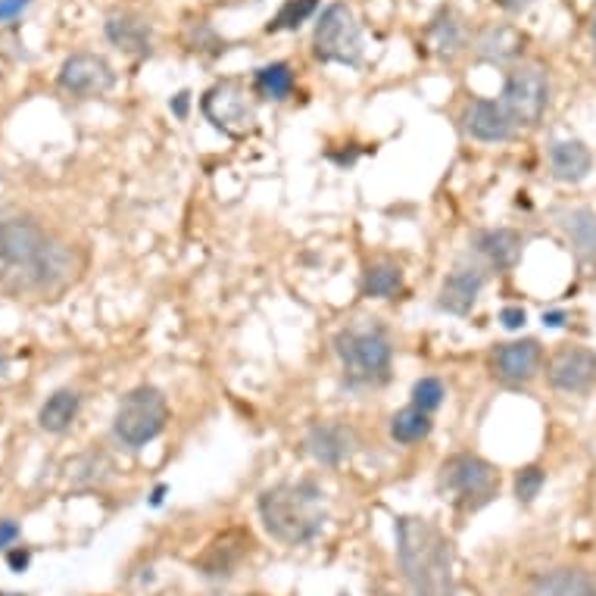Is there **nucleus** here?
I'll return each mask as SVG.
<instances>
[{
  "instance_id": "obj_8",
  "label": "nucleus",
  "mask_w": 596,
  "mask_h": 596,
  "mask_svg": "<svg viewBox=\"0 0 596 596\" xmlns=\"http://www.w3.org/2000/svg\"><path fill=\"white\" fill-rule=\"evenodd\" d=\"M500 104L516 126H537L549 107V79L540 66H518L506 76Z\"/></svg>"
},
{
  "instance_id": "obj_4",
  "label": "nucleus",
  "mask_w": 596,
  "mask_h": 596,
  "mask_svg": "<svg viewBox=\"0 0 596 596\" xmlns=\"http://www.w3.org/2000/svg\"><path fill=\"white\" fill-rule=\"evenodd\" d=\"M166 424H169V400L154 384H141V388L128 391L119 400L116 416H113L116 438L123 440L126 447H131V450L157 440L166 431Z\"/></svg>"
},
{
  "instance_id": "obj_32",
  "label": "nucleus",
  "mask_w": 596,
  "mask_h": 596,
  "mask_svg": "<svg viewBox=\"0 0 596 596\" xmlns=\"http://www.w3.org/2000/svg\"><path fill=\"white\" fill-rule=\"evenodd\" d=\"M188 107H190V91H178V95L169 100V110H173L178 119H188Z\"/></svg>"
},
{
  "instance_id": "obj_20",
  "label": "nucleus",
  "mask_w": 596,
  "mask_h": 596,
  "mask_svg": "<svg viewBox=\"0 0 596 596\" xmlns=\"http://www.w3.org/2000/svg\"><path fill=\"white\" fill-rule=\"evenodd\" d=\"M79 409H81V397L72 388H60V391H53L45 400V407L38 412V424L50 431V434H63L72 428V422L79 419Z\"/></svg>"
},
{
  "instance_id": "obj_33",
  "label": "nucleus",
  "mask_w": 596,
  "mask_h": 596,
  "mask_svg": "<svg viewBox=\"0 0 596 596\" xmlns=\"http://www.w3.org/2000/svg\"><path fill=\"white\" fill-rule=\"evenodd\" d=\"M29 559H32V556H29V549H22V547L10 549V556H7V563H10L13 571H22V568L29 565Z\"/></svg>"
},
{
  "instance_id": "obj_12",
  "label": "nucleus",
  "mask_w": 596,
  "mask_h": 596,
  "mask_svg": "<svg viewBox=\"0 0 596 596\" xmlns=\"http://www.w3.org/2000/svg\"><path fill=\"white\" fill-rule=\"evenodd\" d=\"M462 128L466 135L481 144H502L516 135V123L506 113L500 100L490 97H475L462 107Z\"/></svg>"
},
{
  "instance_id": "obj_11",
  "label": "nucleus",
  "mask_w": 596,
  "mask_h": 596,
  "mask_svg": "<svg viewBox=\"0 0 596 596\" xmlns=\"http://www.w3.org/2000/svg\"><path fill=\"white\" fill-rule=\"evenodd\" d=\"M116 85V72L113 66L97 57V53H72L66 57V63L60 66V88L66 95L81 97V100H91V97H104Z\"/></svg>"
},
{
  "instance_id": "obj_1",
  "label": "nucleus",
  "mask_w": 596,
  "mask_h": 596,
  "mask_svg": "<svg viewBox=\"0 0 596 596\" xmlns=\"http://www.w3.org/2000/svg\"><path fill=\"white\" fill-rule=\"evenodd\" d=\"M397 563L412 596H456L453 544L434 521L397 518Z\"/></svg>"
},
{
  "instance_id": "obj_23",
  "label": "nucleus",
  "mask_w": 596,
  "mask_h": 596,
  "mask_svg": "<svg viewBox=\"0 0 596 596\" xmlns=\"http://www.w3.org/2000/svg\"><path fill=\"white\" fill-rule=\"evenodd\" d=\"M431 428H434V422H431V412H424V409L409 403V407H403L400 412H393L391 438L397 440V443L409 447V443H419V440L428 438V434H431Z\"/></svg>"
},
{
  "instance_id": "obj_36",
  "label": "nucleus",
  "mask_w": 596,
  "mask_h": 596,
  "mask_svg": "<svg viewBox=\"0 0 596 596\" xmlns=\"http://www.w3.org/2000/svg\"><path fill=\"white\" fill-rule=\"evenodd\" d=\"M502 7H509V10H521V7H525V3H528V0H500Z\"/></svg>"
},
{
  "instance_id": "obj_10",
  "label": "nucleus",
  "mask_w": 596,
  "mask_h": 596,
  "mask_svg": "<svg viewBox=\"0 0 596 596\" xmlns=\"http://www.w3.org/2000/svg\"><path fill=\"white\" fill-rule=\"evenodd\" d=\"M547 381L559 393H584L596 384V353L590 346H559L547 360Z\"/></svg>"
},
{
  "instance_id": "obj_9",
  "label": "nucleus",
  "mask_w": 596,
  "mask_h": 596,
  "mask_svg": "<svg viewBox=\"0 0 596 596\" xmlns=\"http://www.w3.org/2000/svg\"><path fill=\"white\" fill-rule=\"evenodd\" d=\"M201 110L213 123V128H219L222 135H228V138L247 135L253 128V119H256L253 104L247 100V91L235 79L213 85L204 95V100H201Z\"/></svg>"
},
{
  "instance_id": "obj_28",
  "label": "nucleus",
  "mask_w": 596,
  "mask_h": 596,
  "mask_svg": "<svg viewBox=\"0 0 596 596\" xmlns=\"http://www.w3.org/2000/svg\"><path fill=\"white\" fill-rule=\"evenodd\" d=\"M547 485V471L540 466H525L516 471V497L518 502H534Z\"/></svg>"
},
{
  "instance_id": "obj_5",
  "label": "nucleus",
  "mask_w": 596,
  "mask_h": 596,
  "mask_svg": "<svg viewBox=\"0 0 596 596\" xmlns=\"http://www.w3.org/2000/svg\"><path fill=\"white\" fill-rule=\"evenodd\" d=\"M334 346L353 384H384L391 378L393 346L381 329H346Z\"/></svg>"
},
{
  "instance_id": "obj_2",
  "label": "nucleus",
  "mask_w": 596,
  "mask_h": 596,
  "mask_svg": "<svg viewBox=\"0 0 596 596\" xmlns=\"http://www.w3.org/2000/svg\"><path fill=\"white\" fill-rule=\"evenodd\" d=\"M0 263L26 287H50L69 272V251L32 219L0 222Z\"/></svg>"
},
{
  "instance_id": "obj_13",
  "label": "nucleus",
  "mask_w": 596,
  "mask_h": 596,
  "mask_svg": "<svg viewBox=\"0 0 596 596\" xmlns=\"http://www.w3.org/2000/svg\"><path fill=\"white\" fill-rule=\"evenodd\" d=\"M540 362H544V346L534 338L525 341H509L494 350V375L500 378L502 384H528L540 372Z\"/></svg>"
},
{
  "instance_id": "obj_21",
  "label": "nucleus",
  "mask_w": 596,
  "mask_h": 596,
  "mask_svg": "<svg viewBox=\"0 0 596 596\" xmlns=\"http://www.w3.org/2000/svg\"><path fill=\"white\" fill-rule=\"evenodd\" d=\"M294 88H297V76H294V69L287 63L260 66L256 76H253V91L263 97V100L282 104V100L294 95Z\"/></svg>"
},
{
  "instance_id": "obj_34",
  "label": "nucleus",
  "mask_w": 596,
  "mask_h": 596,
  "mask_svg": "<svg viewBox=\"0 0 596 596\" xmlns=\"http://www.w3.org/2000/svg\"><path fill=\"white\" fill-rule=\"evenodd\" d=\"M10 372V356H7V350L0 346V378L7 375Z\"/></svg>"
},
{
  "instance_id": "obj_37",
  "label": "nucleus",
  "mask_w": 596,
  "mask_h": 596,
  "mask_svg": "<svg viewBox=\"0 0 596 596\" xmlns=\"http://www.w3.org/2000/svg\"><path fill=\"white\" fill-rule=\"evenodd\" d=\"M163 494H166V487L159 485L157 490H154V497H150V502H154V506H159V502H163Z\"/></svg>"
},
{
  "instance_id": "obj_7",
  "label": "nucleus",
  "mask_w": 596,
  "mask_h": 596,
  "mask_svg": "<svg viewBox=\"0 0 596 596\" xmlns=\"http://www.w3.org/2000/svg\"><path fill=\"white\" fill-rule=\"evenodd\" d=\"M313 53L322 63L360 66L362 63V32L360 22L346 3H329L315 22Z\"/></svg>"
},
{
  "instance_id": "obj_15",
  "label": "nucleus",
  "mask_w": 596,
  "mask_h": 596,
  "mask_svg": "<svg viewBox=\"0 0 596 596\" xmlns=\"http://www.w3.org/2000/svg\"><path fill=\"white\" fill-rule=\"evenodd\" d=\"M107 41L128 57H147L154 50V29L138 13H113L107 19Z\"/></svg>"
},
{
  "instance_id": "obj_18",
  "label": "nucleus",
  "mask_w": 596,
  "mask_h": 596,
  "mask_svg": "<svg viewBox=\"0 0 596 596\" xmlns=\"http://www.w3.org/2000/svg\"><path fill=\"white\" fill-rule=\"evenodd\" d=\"M521 247H525V241L512 228H487V232L475 235V251L481 253L490 268H497V272L516 266L521 260Z\"/></svg>"
},
{
  "instance_id": "obj_27",
  "label": "nucleus",
  "mask_w": 596,
  "mask_h": 596,
  "mask_svg": "<svg viewBox=\"0 0 596 596\" xmlns=\"http://www.w3.org/2000/svg\"><path fill=\"white\" fill-rule=\"evenodd\" d=\"M412 407L424 409V412H434V409L443 403V397H447V391H443V381L440 378H419L416 384H412Z\"/></svg>"
},
{
  "instance_id": "obj_24",
  "label": "nucleus",
  "mask_w": 596,
  "mask_h": 596,
  "mask_svg": "<svg viewBox=\"0 0 596 596\" xmlns=\"http://www.w3.org/2000/svg\"><path fill=\"white\" fill-rule=\"evenodd\" d=\"M362 291H365V297H397V294L403 291V268L393 266L388 260L372 263V266L365 268V275H362Z\"/></svg>"
},
{
  "instance_id": "obj_29",
  "label": "nucleus",
  "mask_w": 596,
  "mask_h": 596,
  "mask_svg": "<svg viewBox=\"0 0 596 596\" xmlns=\"http://www.w3.org/2000/svg\"><path fill=\"white\" fill-rule=\"evenodd\" d=\"M29 3H32V0H0V26L22 17V10H26Z\"/></svg>"
},
{
  "instance_id": "obj_25",
  "label": "nucleus",
  "mask_w": 596,
  "mask_h": 596,
  "mask_svg": "<svg viewBox=\"0 0 596 596\" xmlns=\"http://www.w3.org/2000/svg\"><path fill=\"white\" fill-rule=\"evenodd\" d=\"M315 10H319V0H284L282 10L272 17V22L266 26L268 35H279V32H294L300 29L306 19L313 17Z\"/></svg>"
},
{
  "instance_id": "obj_39",
  "label": "nucleus",
  "mask_w": 596,
  "mask_h": 596,
  "mask_svg": "<svg viewBox=\"0 0 596 596\" xmlns=\"http://www.w3.org/2000/svg\"><path fill=\"white\" fill-rule=\"evenodd\" d=\"M0 596H17V594H0Z\"/></svg>"
},
{
  "instance_id": "obj_26",
  "label": "nucleus",
  "mask_w": 596,
  "mask_h": 596,
  "mask_svg": "<svg viewBox=\"0 0 596 596\" xmlns=\"http://www.w3.org/2000/svg\"><path fill=\"white\" fill-rule=\"evenodd\" d=\"M431 41H434V48L443 53V57H456L459 50H462V26L456 22L453 13H447V17L434 19V26H431Z\"/></svg>"
},
{
  "instance_id": "obj_6",
  "label": "nucleus",
  "mask_w": 596,
  "mask_h": 596,
  "mask_svg": "<svg viewBox=\"0 0 596 596\" xmlns=\"http://www.w3.org/2000/svg\"><path fill=\"white\" fill-rule=\"evenodd\" d=\"M440 487L453 497L456 506L478 512L500 494V469L471 453H456L440 466Z\"/></svg>"
},
{
  "instance_id": "obj_31",
  "label": "nucleus",
  "mask_w": 596,
  "mask_h": 596,
  "mask_svg": "<svg viewBox=\"0 0 596 596\" xmlns=\"http://www.w3.org/2000/svg\"><path fill=\"white\" fill-rule=\"evenodd\" d=\"M19 540V525L13 518H3L0 521V549H10Z\"/></svg>"
},
{
  "instance_id": "obj_3",
  "label": "nucleus",
  "mask_w": 596,
  "mask_h": 596,
  "mask_svg": "<svg viewBox=\"0 0 596 596\" xmlns=\"http://www.w3.org/2000/svg\"><path fill=\"white\" fill-rule=\"evenodd\" d=\"M256 509H260L266 531L287 547H303V544L315 540L329 521L325 494L313 481L268 487L260 494Z\"/></svg>"
},
{
  "instance_id": "obj_22",
  "label": "nucleus",
  "mask_w": 596,
  "mask_h": 596,
  "mask_svg": "<svg viewBox=\"0 0 596 596\" xmlns=\"http://www.w3.org/2000/svg\"><path fill=\"white\" fill-rule=\"evenodd\" d=\"M563 228L580 260H596V213L594 209H571V213H565Z\"/></svg>"
},
{
  "instance_id": "obj_30",
  "label": "nucleus",
  "mask_w": 596,
  "mask_h": 596,
  "mask_svg": "<svg viewBox=\"0 0 596 596\" xmlns=\"http://www.w3.org/2000/svg\"><path fill=\"white\" fill-rule=\"evenodd\" d=\"M500 322L509 331H518L525 322H528V313H525L521 306H506V310L500 313Z\"/></svg>"
},
{
  "instance_id": "obj_35",
  "label": "nucleus",
  "mask_w": 596,
  "mask_h": 596,
  "mask_svg": "<svg viewBox=\"0 0 596 596\" xmlns=\"http://www.w3.org/2000/svg\"><path fill=\"white\" fill-rule=\"evenodd\" d=\"M544 325H553V329H556V325H563V315H559V313L544 315Z\"/></svg>"
},
{
  "instance_id": "obj_16",
  "label": "nucleus",
  "mask_w": 596,
  "mask_h": 596,
  "mask_svg": "<svg viewBox=\"0 0 596 596\" xmlns=\"http://www.w3.org/2000/svg\"><path fill=\"white\" fill-rule=\"evenodd\" d=\"M306 450H310V456L319 466H341L350 456V450H353V434L344 424H313L310 434H306Z\"/></svg>"
},
{
  "instance_id": "obj_19",
  "label": "nucleus",
  "mask_w": 596,
  "mask_h": 596,
  "mask_svg": "<svg viewBox=\"0 0 596 596\" xmlns=\"http://www.w3.org/2000/svg\"><path fill=\"white\" fill-rule=\"evenodd\" d=\"M531 596H596V578L584 568H553L534 578Z\"/></svg>"
},
{
  "instance_id": "obj_38",
  "label": "nucleus",
  "mask_w": 596,
  "mask_h": 596,
  "mask_svg": "<svg viewBox=\"0 0 596 596\" xmlns=\"http://www.w3.org/2000/svg\"><path fill=\"white\" fill-rule=\"evenodd\" d=\"M594 41H596V22H594Z\"/></svg>"
},
{
  "instance_id": "obj_14",
  "label": "nucleus",
  "mask_w": 596,
  "mask_h": 596,
  "mask_svg": "<svg viewBox=\"0 0 596 596\" xmlns=\"http://www.w3.org/2000/svg\"><path fill=\"white\" fill-rule=\"evenodd\" d=\"M485 291V272L478 266H456L440 284L438 306L450 315H469Z\"/></svg>"
},
{
  "instance_id": "obj_17",
  "label": "nucleus",
  "mask_w": 596,
  "mask_h": 596,
  "mask_svg": "<svg viewBox=\"0 0 596 596\" xmlns=\"http://www.w3.org/2000/svg\"><path fill=\"white\" fill-rule=\"evenodd\" d=\"M549 169L559 182L568 185H578L584 182L590 169H594V154L590 147L578 138H568V141H556L549 147Z\"/></svg>"
}]
</instances>
